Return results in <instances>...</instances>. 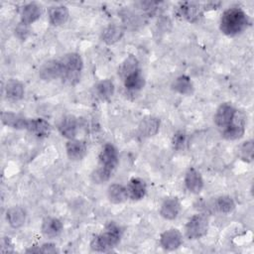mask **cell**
<instances>
[{"label": "cell", "instance_id": "obj_1", "mask_svg": "<svg viewBox=\"0 0 254 254\" xmlns=\"http://www.w3.org/2000/svg\"><path fill=\"white\" fill-rule=\"evenodd\" d=\"M118 163L119 154L117 148L111 143H106L98 155L97 168L91 174L92 182L95 184L108 182L116 170Z\"/></svg>", "mask_w": 254, "mask_h": 254}, {"label": "cell", "instance_id": "obj_2", "mask_svg": "<svg viewBox=\"0 0 254 254\" xmlns=\"http://www.w3.org/2000/svg\"><path fill=\"white\" fill-rule=\"evenodd\" d=\"M249 24V17L241 8L231 7L223 11L219 21V29L224 35L235 37L243 33Z\"/></svg>", "mask_w": 254, "mask_h": 254}, {"label": "cell", "instance_id": "obj_3", "mask_svg": "<svg viewBox=\"0 0 254 254\" xmlns=\"http://www.w3.org/2000/svg\"><path fill=\"white\" fill-rule=\"evenodd\" d=\"M122 229L114 222H109L105 229L95 235L91 242L90 248L96 252H106L115 247L122 237Z\"/></svg>", "mask_w": 254, "mask_h": 254}, {"label": "cell", "instance_id": "obj_4", "mask_svg": "<svg viewBox=\"0 0 254 254\" xmlns=\"http://www.w3.org/2000/svg\"><path fill=\"white\" fill-rule=\"evenodd\" d=\"M60 60L64 67L63 80L69 84L76 83L83 68V61L81 56L77 53H68Z\"/></svg>", "mask_w": 254, "mask_h": 254}, {"label": "cell", "instance_id": "obj_5", "mask_svg": "<svg viewBox=\"0 0 254 254\" xmlns=\"http://www.w3.org/2000/svg\"><path fill=\"white\" fill-rule=\"evenodd\" d=\"M208 230V218L202 213L192 215L185 226V233L189 239L195 240L203 237Z\"/></svg>", "mask_w": 254, "mask_h": 254}, {"label": "cell", "instance_id": "obj_6", "mask_svg": "<svg viewBox=\"0 0 254 254\" xmlns=\"http://www.w3.org/2000/svg\"><path fill=\"white\" fill-rule=\"evenodd\" d=\"M245 133V117L242 113L236 112L231 124L222 129V137L226 140L234 141L243 137Z\"/></svg>", "mask_w": 254, "mask_h": 254}, {"label": "cell", "instance_id": "obj_7", "mask_svg": "<svg viewBox=\"0 0 254 254\" xmlns=\"http://www.w3.org/2000/svg\"><path fill=\"white\" fill-rule=\"evenodd\" d=\"M39 75L43 80L51 81L64 76V67L61 60H50L42 64L39 69Z\"/></svg>", "mask_w": 254, "mask_h": 254}, {"label": "cell", "instance_id": "obj_8", "mask_svg": "<svg viewBox=\"0 0 254 254\" xmlns=\"http://www.w3.org/2000/svg\"><path fill=\"white\" fill-rule=\"evenodd\" d=\"M237 109L230 103L225 102L218 106L214 114V123L215 125L220 128L224 129L233 121Z\"/></svg>", "mask_w": 254, "mask_h": 254}, {"label": "cell", "instance_id": "obj_9", "mask_svg": "<svg viewBox=\"0 0 254 254\" xmlns=\"http://www.w3.org/2000/svg\"><path fill=\"white\" fill-rule=\"evenodd\" d=\"M183 243V234L177 228H170L165 230L160 236L161 246L168 251L178 249Z\"/></svg>", "mask_w": 254, "mask_h": 254}, {"label": "cell", "instance_id": "obj_10", "mask_svg": "<svg viewBox=\"0 0 254 254\" xmlns=\"http://www.w3.org/2000/svg\"><path fill=\"white\" fill-rule=\"evenodd\" d=\"M58 130L61 135L67 140L74 139L78 130L77 118L71 114L63 116L58 123Z\"/></svg>", "mask_w": 254, "mask_h": 254}, {"label": "cell", "instance_id": "obj_11", "mask_svg": "<svg viewBox=\"0 0 254 254\" xmlns=\"http://www.w3.org/2000/svg\"><path fill=\"white\" fill-rule=\"evenodd\" d=\"M185 186L187 190L191 193H199L203 189V179L201 174L194 168H190L185 174Z\"/></svg>", "mask_w": 254, "mask_h": 254}, {"label": "cell", "instance_id": "obj_12", "mask_svg": "<svg viewBox=\"0 0 254 254\" xmlns=\"http://www.w3.org/2000/svg\"><path fill=\"white\" fill-rule=\"evenodd\" d=\"M182 209L181 202L178 197L170 196L164 199L160 206V215L168 220H173L178 217Z\"/></svg>", "mask_w": 254, "mask_h": 254}, {"label": "cell", "instance_id": "obj_13", "mask_svg": "<svg viewBox=\"0 0 254 254\" xmlns=\"http://www.w3.org/2000/svg\"><path fill=\"white\" fill-rule=\"evenodd\" d=\"M66 156L70 161H80L87 154V146L84 141L77 139L67 140L65 144Z\"/></svg>", "mask_w": 254, "mask_h": 254}, {"label": "cell", "instance_id": "obj_14", "mask_svg": "<svg viewBox=\"0 0 254 254\" xmlns=\"http://www.w3.org/2000/svg\"><path fill=\"white\" fill-rule=\"evenodd\" d=\"M34 136L42 139L51 134V124L44 118H29L27 129Z\"/></svg>", "mask_w": 254, "mask_h": 254}, {"label": "cell", "instance_id": "obj_15", "mask_svg": "<svg viewBox=\"0 0 254 254\" xmlns=\"http://www.w3.org/2000/svg\"><path fill=\"white\" fill-rule=\"evenodd\" d=\"M63 222L59 218L48 216L45 217L42 221L41 231L44 236L48 238H55L61 234V232L63 231Z\"/></svg>", "mask_w": 254, "mask_h": 254}, {"label": "cell", "instance_id": "obj_16", "mask_svg": "<svg viewBox=\"0 0 254 254\" xmlns=\"http://www.w3.org/2000/svg\"><path fill=\"white\" fill-rule=\"evenodd\" d=\"M128 197L132 200L142 199L147 191L146 183L140 178H131L126 186Z\"/></svg>", "mask_w": 254, "mask_h": 254}, {"label": "cell", "instance_id": "obj_17", "mask_svg": "<svg viewBox=\"0 0 254 254\" xmlns=\"http://www.w3.org/2000/svg\"><path fill=\"white\" fill-rule=\"evenodd\" d=\"M42 12L41 5L36 2H30L21 9V22L29 26L40 19Z\"/></svg>", "mask_w": 254, "mask_h": 254}, {"label": "cell", "instance_id": "obj_18", "mask_svg": "<svg viewBox=\"0 0 254 254\" xmlns=\"http://www.w3.org/2000/svg\"><path fill=\"white\" fill-rule=\"evenodd\" d=\"M1 121L4 125H6L8 127L18 129V130H23V129L26 130L29 118H27L23 115H20L18 113L4 111L1 114Z\"/></svg>", "mask_w": 254, "mask_h": 254}, {"label": "cell", "instance_id": "obj_19", "mask_svg": "<svg viewBox=\"0 0 254 254\" xmlns=\"http://www.w3.org/2000/svg\"><path fill=\"white\" fill-rule=\"evenodd\" d=\"M26 210L18 205L11 206L6 211V219L12 228H20L26 221Z\"/></svg>", "mask_w": 254, "mask_h": 254}, {"label": "cell", "instance_id": "obj_20", "mask_svg": "<svg viewBox=\"0 0 254 254\" xmlns=\"http://www.w3.org/2000/svg\"><path fill=\"white\" fill-rule=\"evenodd\" d=\"M138 129L141 136L152 137L156 135L160 129V119L154 116H146L139 123Z\"/></svg>", "mask_w": 254, "mask_h": 254}, {"label": "cell", "instance_id": "obj_21", "mask_svg": "<svg viewBox=\"0 0 254 254\" xmlns=\"http://www.w3.org/2000/svg\"><path fill=\"white\" fill-rule=\"evenodd\" d=\"M5 93L7 98L10 100H13V101L21 100L24 97V93H25L24 84L16 78H11L7 80L5 84Z\"/></svg>", "mask_w": 254, "mask_h": 254}, {"label": "cell", "instance_id": "obj_22", "mask_svg": "<svg viewBox=\"0 0 254 254\" xmlns=\"http://www.w3.org/2000/svg\"><path fill=\"white\" fill-rule=\"evenodd\" d=\"M48 16H49V21L52 25L60 26L64 24L67 21L69 17V12L67 7L64 5H57L49 9Z\"/></svg>", "mask_w": 254, "mask_h": 254}, {"label": "cell", "instance_id": "obj_23", "mask_svg": "<svg viewBox=\"0 0 254 254\" xmlns=\"http://www.w3.org/2000/svg\"><path fill=\"white\" fill-rule=\"evenodd\" d=\"M107 197L115 204L123 203L129 198L126 187L121 184H111L107 189Z\"/></svg>", "mask_w": 254, "mask_h": 254}, {"label": "cell", "instance_id": "obj_24", "mask_svg": "<svg viewBox=\"0 0 254 254\" xmlns=\"http://www.w3.org/2000/svg\"><path fill=\"white\" fill-rule=\"evenodd\" d=\"M172 89L183 95H190L193 92V84L190 76L182 74L173 81Z\"/></svg>", "mask_w": 254, "mask_h": 254}, {"label": "cell", "instance_id": "obj_25", "mask_svg": "<svg viewBox=\"0 0 254 254\" xmlns=\"http://www.w3.org/2000/svg\"><path fill=\"white\" fill-rule=\"evenodd\" d=\"M123 81L125 88L132 92L141 90L145 85V78L141 72V69H138L135 72L129 74L123 79Z\"/></svg>", "mask_w": 254, "mask_h": 254}, {"label": "cell", "instance_id": "obj_26", "mask_svg": "<svg viewBox=\"0 0 254 254\" xmlns=\"http://www.w3.org/2000/svg\"><path fill=\"white\" fill-rule=\"evenodd\" d=\"M124 30L118 25H109L102 32V41L108 45H112L122 38Z\"/></svg>", "mask_w": 254, "mask_h": 254}, {"label": "cell", "instance_id": "obj_27", "mask_svg": "<svg viewBox=\"0 0 254 254\" xmlns=\"http://www.w3.org/2000/svg\"><path fill=\"white\" fill-rule=\"evenodd\" d=\"M138 69H140V67H139V62H138L137 58L133 55H129L121 63L119 69H118V74L120 77H122L124 79L126 76L135 72Z\"/></svg>", "mask_w": 254, "mask_h": 254}, {"label": "cell", "instance_id": "obj_28", "mask_svg": "<svg viewBox=\"0 0 254 254\" xmlns=\"http://www.w3.org/2000/svg\"><path fill=\"white\" fill-rule=\"evenodd\" d=\"M115 86L112 80L102 79L95 85V93L101 100H108L114 94Z\"/></svg>", "mask_w": 254, "mask_h": 254}, {"label": "cell", "instance_id": "obj_29", "mask_svg": "<svg viewBox=\"0 0 254 254\" xmlns=\"http://www.w3.org/2000/svg\"><path fill=\"white\" fill-rule=\"evenodd\" d=\"M213 208L222 214L230 213L235 208V202L229 195H220L214 199Z\"/></svg>", "mask_w": 254, "mask_h": 254}, {"label": "cell", "instance_id": "obj_30", "mask_svg": "<svg viewBox=\"0 0 254 254\" xmlns=\"http://www.w3.org/2000/svg\"><path fill=\"white\" fill-rule=\"evenodd\" d=\"M180 12L184 18H186L190 22H194L200 16V8L198 4L192 2H185L182 3Z\"/></svg>", "mask_w": 254, "mask_h": 254}, {"label": "cell", "instance_id": "obj_31", "mask_svg": "<svg viewBox=\"0 0 254 254\" xmlns=\"http://www.w3.org/2000/svg\"><path fill=\"white\" fill-rule=\"evenodd\" d=\"M189 144V136L185 131H177L172 138L173 148L177 151H182L187 148Z\"/></svg>", "mask_w": 254, "mask_h": 254}, {"label": "cell", "instance_id": "obj_32", "mask_svg": "<svg viewBox=\"0 0 254 254\" xmlns=\"http://www.w3.org/2000/svg\"><path fill=\"white\" fill-rule=\"evenodd\" d=\"M253 151H254L253 142L252 140H248L243 142L238 147V156L240 157L241 160L245 162H251L253 160Z\"/></svg>", "mask_w": 254, "mask_h": 254}, {"label": "cell", "instance_id": "obj_33", "mask_svg": "<svg viewBox=\"0 0 254 254\" xmlns=\"http://www.w3.org/2000/svg\"><path fill=\"white\" fill-rule=\"evenodd\" d=\"M28 25L26 24H23L22 22H20V24L17 26L15 32L17 34V36L21 39H26L27 35H28V32H29V29H28Z\"/></svg>", "mask_w": 254, "mask_h": 254}, {"label": "cell", "instance_id": "obj_34", "mask_svg": "<svg viewBox=\"0 0 254 254\" xmlns=\"http://www.w3.org/2000/svg\"><path fill=\"white\" fill-rule=\"evenodd\" d=\"M58 249L56 247V244L47 242L40 246V253H57Z\"/></svg>", "mask_w": 254, "mask_h": 254}]
</instances>
